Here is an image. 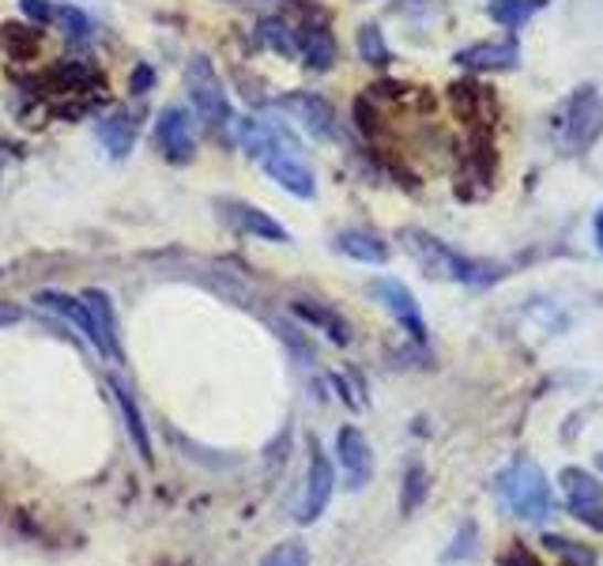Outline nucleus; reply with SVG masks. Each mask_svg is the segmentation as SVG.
I'll return each mask as SVG.
<instances>
[{"mask_svg": "<svg viewBox=\"0 0 603 566\" xmlns=\"http://www.w3.org/2000/svg\"><path fill=\"white\" fill-rule=\"evenodd\" d=\"M98 144H103L114 159H125L136 144V117L114 114V117H106V122H98Z\"/></svg>", "mask_w": 603, "mask_h": 566, "instance_id": "18", "label": "nucleus"}, {"mask_svg": "<svg viewBox=\"0 0 603 566\" xmlns=\"http://www.w3.org/2000/svg\"><path fill=\"white\" fill-rule=\"evenodd\" d=\"M404 245H408L411 258H415L419 269H423L426 276H434V280L464 283V287H479V283L498 280V269H495V264H483V261L464 258V253H461V250H453L449 242L434 239V234L419 231V227H411V231H404Z\"/></svg>", "mask_w": 603, "mask_h": 566, "instance_id": "1", "label": "nucleus"}, {"mask_svg": "<svg viewBox=\"0 0 603 566\" xmlns=\"http://www.w3.org/2000/svg\"><path fill=\"white\" fill-rule=\"evenodd\" d=\"M290 310H295V314H298L306 325L321 328V333L328 336V340L340 344V348H343V344H351V328H347V322H343L340 314H336V310L317 306V303H309V298H298V303L290 306Z\"/></svg>", "mask_w": 603, "mask_h": 566, "instance_id": "16", "label": "nucleus"}, {"mask_svg": "<svg viewBox=\"0 0 603 566\" xmlns=\"http://www.w3.org/2000/svg\"><path fill=\"white\" fill-rule=\"evenodd\" d=\"M562 495H565V510H570L573 522H581L592 533H603V483L592 476V472L578 469H562Z\"/></svg>", "mask_w": 603, "mask_h": 566, "instance_id": "5", "label": "nucleus"}, {"mask_svg": "<svg viewBox=\"0 0 603 566\" xmlns=\"http://www.w3.org/2000/svg\"><path fill=\"white\" fill-rule=\"evenodd\" d=\"M264 163V175H268L272 181H279L283 189H287L290 197H302V200H314L317 193V181H314V170L306 167V163L298 159L295 148H272L261 155Z\"/></svg>", "mask_w": 603, "mask_h": 566, "instance_id": "8", "label": "nucleus"}, {"mask_svg": "<svg viewBox=\"0 0 603 566\" xmlns=\"http://www.w3.org/2000/svg\"><path fill=\"white\" fill-rule=\"evenodd\" d=\"M151 84V69H136V80H133V91L140 95V91H148Z\"/></svg>", "mask_w": 603, "mask_h": 566, "instance_id": "33", "label": "nucleus"}, {"mask_svg": "<svg viewBox=\"0 0 603 566\" xmlns=\"http://www.w3.org/2000/svg\"><path fill=\"white\" fill-rule=\"evenodd\" d=\"M554 136L570 155L589 151L603 136V95L592 84L570 91V98L554 114Z\"/></svg>", "mask_w": 603, "mask_h": 566, "instance_id": "3", "label": "nucleus"}, {"mask_svg": "<svg viewBox=\"0 0 603 566\" xmlns=\"http://www.w3.org/2000/svg\"><path fill=\"white\" fill-rule=\"evenodd\" d=\"M114 397H117V405H121L125 427H129V438L136 442V450H140V458L151 464V461H155V453H151V438H148V427H144V416H140V408H136L133 392L125 389L121 381H114Z\"/></svg>", "mask_w": 603, "mask_h": 566, "instance_id": "19", "label": "nucleus"}, {"mask_svg": "<svg viewBox=\"0 0 603 566\" xmlns=\"http://www.w3.org/2000/svg\"><path fill=\"white\" fill-rule=\"evenodd\" d=\"M23 12L31 15L34 23H50L53 20V8L45 0H23Z\"/></svg>", "mask_w": 603, "mask_h": 566, "instance_id": "31", "label": "nucleus"}, {"mask_svg": "<svg viewBox=\"0 0 603 566\" xmlns=\"http://www.w3.org/2000/svg\"><path fill=\"white\" fill-rule=\"evenodd\" d=\"M596 245H600V253H603V212H596Z\"/></svg>", "mask_w": 603, "mask_h": 566, "instance_id": "34", "label": "nucleus"}, {"mask_svg": "<svg viewBox=\"0 0 603 566\" xmlns=\"http://www.w3.org/2000/svg\"><path fill=\"white\" fill-rule=\"evenodd\" d=\"M336 250L351 261L362 264H385L389 261V245L370 231H340L336 234Z\"/></svg>", "mask_w": 603, "mask_h": 566, "instance_id": "15", "label": "nucleus"}, {"mask_svg": "<svg viewBox=\"0 0 603 566\" xmlns=\"http://www.w3.org/2000/svg\"><path fill=\"white\" fill-rule=\"evenodd\" d=\"M336 491V472H332V461L321 453L317 438H309V472H306V495H302V506H298V522L302 525H314L317 517L328 510V499Z\"/></svg>", "mask_w": 603, "mask_h": 566, "instance_id": "7", "label": "nucleus"}, {"mask_svg": "<svg viewBox=\"0 0 603 566\" xmlns=\"http://www.w3.org/2000/svg\"><path fill=\"white\" fill-rule=\"evenodd\" d=\"M234 4H264V0H234Z\"/></svg>", "mask_w": 603, "mask_h": 566, "instance_id": "35", "label": "nucleus"}, {"mask_svg": "<svg viewBox=\"0 0 603 566\" xmlns=\"http://www.w3.org/2000/svg\"><path fill=\"white\" fill-rule=\"evenodd\" d=\"M34 303L45 306V310H53V314H61L65 322L76 325V333L84 336L91 348L98 344L95 325H91V314H87V303H84V298H72V295H65V291H42V295L34 298Z\"/></svg>", "mask_w": 603, "mask_h": 566, "instance_id": "14", "label": "nucleus"}, {"mask_svg": "<svg viewBox=\"0 0 603 566\" xmlns=\"http://www.w3.org/2000/svg\"><path fill=\"white\" fill-rule=\"evenodd\" d=\"M359 53H362V61L367 65H389V45H385V39H381V31L373 23H367L359 31Z\"/></svg>", "mask_w": 603, "mask_h": 566, "instance_id": "25", "label": "nucleus"}, {"mask_svg": "<svg viewBox=\"0 0 603 566\" xmlns=\"http://www.w3.org/2000/svg\"><path fill=\"white\" fill-rule=\"evenodd\" d=\"M261 566H309V552H306V544L287 541V544L272 547V552L261 559Z\"/></svg>", "mask_w": 603, "mask_h": 566, "instance_id": "26", "label": "nucleus"}, {"mask_svg": "<svg viewBox=\"0 0 603 566\" xmlns=\"http://www.w3.org/2000/svg\"><path fill=\"white\" fill-rule=\"evenodd\" d=\"M4 45L15 53V57H31V53H39V31H27V27H20V23H8Z\"/></svg>", "mask_w": 603, "mask_h": 566, "instance_id": "27", "label": "nucleus"}, {"mask_svg": "<svg viewBox=\"0 0 603 566\" xmlns=\"http://www.w3.org/2000/svg\"><path fill=\"white\" fill-rule=\"evenodd\" d=\"M501 566H539V559L532 552H528L525 544H514L506 555H501Z\"/></svg>", "mask_w": 603, "mask_h": 566, "instance_id": "30", "label": "nucleus"}, {"mask_svg": "<svg viewBox=\"0 0 603 566\" xmlns=\"http://www.w3.org/2000/svg\"><path fill=\"white\" fill-rule=\"evenodd\" d=\"M426 491H431L426 469H423L419 461H411V464H408V472H404V491H400V514H404V517L415 514V510L423 506Z\"/></svg>", "mask_w": 603, "mask_h": 566, "instance_id": "22", "label": "nucleus"}, {"mask_svg": "<svg viewBox=\"0 0 603 566\" xmlns=\"http://www.w3.org/2000/svg\"><path fill=\"white\" fill-rule=\"evenodd\" d=\"M57 15H61V23H65V34H72V39H87V34H91V20L80 12V8L65 4Z\"/></svg>", "mask_w": 603, "mask_h": 566, "instance_id": "29", "label": "nucleus"}, {"mask_svg": "<svg viewBox=\"0 0 603 566\" xmlns=\"http://www.w3.org/2000/svg\"><path fill=\"white\" fill-rule=\"evenodd\" d=\"M336 453H340V469L351 491H362L373 480V450L367 434L359 427H340L336 434Z\"/></svg>", "mask_w": 603, "mask_h": 566, "instance_id": "10", "label": "nucleus"}, {"mask_svg": "<svg viewBox=\"0 0 603 566\" xmlns=\"http://www.w3.org/2000/svg\"><path fill=\"white\" fill-rule=\"evenodd\" d=\"M87 303V314H91V325H95V352L106 355L109 363H121L125 352H121V333H117V314H114V303H109L106 291H87L84 295Z\"/></svg>", "mask_w": 603, "mask_h": 566, "instance_id": "12", "label": "nucleus"}, {"mask_svg": "<svg viewBox=\"0 0 603 566\" xmlns=\"http://www.w3.org/2000/svg\"><path fill=\"white\" fill-rule=\"evenodd\" d=\"M543 8H547V0H490L487 15L514 31V27H520L525 20H532L536 12H543Z\"/></svg>", "mask_w": 603, "mask_h": 566, "instance_id": "21", "label": "nucleus"}, {"mask_svg": "<svg viewBox=\"0 0 603 566\" xmlns=\"http://www.w3.org/2000/svg\"><path fill=\"white\" fill-rule=\"evenodd\" d=\"M475 541H479V525L475 522H461V528H456V536H453V544L442 552V563H464V559H472L479 547H475Z\"/></svg>", "mask_w": 603, "mask_h": 566, "instance_id": "24", "label": "nucleus"}, {"mask_svg": "<svg viewBox=\"0 0 603 566\" xmlns=\"http://www.w3.org/2000/svg\"><path fill=\"white\" fill-rule=\"evenodd\" d=\"M257 39L268 45L272 53H279V57H298V34L283 20H264Z\"/></svg>", "mask_w": 603, "mask_h": 566, "instance_id": "23", "label": "nucleus"}, {"mask_svg": "<svg viewBox=\"0 0 603 566\" xmlns=\"http://www.w3.org/2000/svg\"><path fill=\"white\" fill-rule=\"evenodd\" d=\"M520 61V50L514 42H475L468 50L456 53V65L464 69H483V72H501L514 69Z\"/></svg>", "mask_w": 603, "mask_h": 566, "instance_id": "13", "label": "nucleus"}, {"mask_svg": "<svg viewBox=\"0 0 603 566\" xmlns=\"http://www.w3.org/2000/svg\"><path fill=\"white\" fill-rule=\"evenodd\" d=\"M20 322H23V310L15 306V303H4V298H0V328L20 325Z\"/></svg>", "mask_w": 603, "mask_h": 566, "instance_id": "32", "label": "nucleus"}, {"mask_svg": "<svg viewBox=\"0 0 603 566\" xmlns=\"http://www.w3.org/2000/svg\"><path fill=\"white\" fill-rule=\"evenodd\" d=\"M186 91L193 98L197 117L208 125V129H226L231 125V98L223 91V80L212 69L208 57H193L186 69Z\"/></svg>", "mask_w": 603, "mask_h": 566, "instance_id": "4", "label": "nucleus"}, {"mask_svg": "<svg viewBox=\"0 0 603 566\" xmlns=\"http://www.w3.org/2000/svg\"><path fill=\"white\" fill-rule=\"evenodd\" d=\"M543 544L551 547V552H559L562 559H570L573 566H596V555H592L589 547H581V544L565 541V536H547Z\"/></svg>", "mask_w": 603, "mask_h": 566, "instance_id": "28", "label": "nucleus"}, {"mask_svg": "<svg viewBox=\"0 0 603 566\" xmlns=\"http://www.w3.org/2000/svg\"><path fill=\"white\" fill-rule=\"evenodd\" d=\"M155 136H159V148L167 151L170 163H189L197 155V133H193V122H189V109L181 106L162 109L159 125H155Z\"/></svg>", "mask_w": 603, "mask_h": 566, "instance_id": "11", "label": "nucleus"}, {"mask_svg": "<svg viewBox=\"0 0 603 566\" xmlns=\"http://www.w3.org/2000/svg\"><path fill=\"white\" fill-rule=\"evenodd\" d=\"M596 464H600V469H603V453H600V458H596Z\"/></svg>", "mask_w": 603, "mask_h": 566, "instance_id": "36", "label": "nucleus"}, {"mask_svg": "<svg viewBox=\"0 0 603 566\" xmlns=\"http://www.w3.org/2000/svg\"><path fill=\"white\" fill-rule=\"evenodd\" d=\"M276 106L290 122H298L309 136H332L336 133V109L328 98L309 95V91H290V95H279Z\"/></svg>", "mask_w": 603, "mask_h": 566, "instance_id": "9", "label": "nucleus"}, {"mask_svg": "<svg viewBox=\"0 0 603 566\" xmlns=\"http://www.w3.org/2000/svg\"><path fill=\"white\" fill-rule=\"evenodd\" d=\"M370 295L396 317L400 328H404L411 340H419V344L426 340V317H423V310H419L408 283H400L392 276H378V280H370Z\"/></svg>", "mask_w": 603, "mask_h": 566, "instance_id": "6", "label": "nucleus"}, {"mask_svg": "<svg viewBox=\"0 0 603 566\" xmlns=\"http://www.w3.org/2000/svg\"><path fill=\"white\" fill-rule=\"evenodd\" d=\"M231 216H234V223L242 227V231H250V234H257V239L264 242H287L290 234L283 231V227L272 219L268 212H261V208H250V205H231Z\"/></svg>", "mask_w": 603, "mask_h": 566, "instance_id": "20", "label": "nucleus"}, {"mask_svg": "<svg viewBox=\"0 0 603 566\" xmlns=\"http://www.w3.org/2000/svg\"><path fill=\"white\" fill-rule=\"evenodd\" d=\"M298 34V53L306 57V65L314 72H328L336 61V42L325 27H306V31H295Z\"/></svg>", "mask_w": 603, "mask_h": 566, "instance_id": "17", "label": "nucleus"}, {"mask_svg": "<svg viewBox=\"0 0 603 566\" xmlns=\"http://www.w3.org/2000/svg\"><path fill=\"white\" fill-rule=\"evenodd\" d=\"M495 491L501 499V506L509 510L520 522H547L554 510L551 499V483H547L543 469L532 458H514L506 469L498 472Z\"/></svg>", "mask_w": 603, "mask_h": 566, "instance_id": "2", "label": "nucleus"}]
</instances>
